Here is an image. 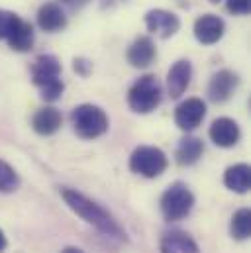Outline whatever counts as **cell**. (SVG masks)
Masks as SVG:
<instances>
[{
    "label": "cell",
    "instance_id": "cell-1",
    "mask_svg": "<svg viewBox=\"0 0 251 253\" xmlns=\"http://www.w3.org/2000/svg\"><path fill=\"white\" fill-rule=\"evenodd\" d=\"M61 196L65 204L77 214L81 216L86 224H90L92 228H96L100 234H104L106 238H114L118 242H126V232L120 228V224L94 200H90L88 196H84L83 192L75 189H63Z\"/></svg>",
    "mask_w": 251,
    "mask_h": 253
},
{
    "label": "cell",
    "instance_id": "cell-2",
    "mask_svg": "<svg viewBox=\"0 0 251 253\" xmlns=\"http://www.w3.org/2000/svg\"><path fill=\"white\" fill-rule=\"evenodd\" d=\"M32 79L47 102H55L57 98H61L65 84L61 81V63L57 61V57L40 55L32 65Z\"/></svg>",
    "mask_w": 251,
    "mask_h": 253
},
{
    "label": "cell",
    "instance_id": "cell-3",
    "mask_svg": "<svg viewBox=\"0 0 251 253\" xmlns=\"http://www.w3.org/2000/svg\"><path fill=\"white\" fill-rule=\"evenodd\" d=\"M161 94H163V88L157 77L143 75L131 84L127 92V104L137 114H149L161 104Z\"/></svg>",
    "mask_w": 251,
    "mask_h": 253
},
{
    "label": "cell",
    "instance_id": "cell-4",
    "mask_svg": "<svg viewBox=\"0 0 251 253\" xmlns=\"http://www.w3.org/2000/svg\"><path fill=\"white\" fill-rule=\"evenodd\" d=\"M71 122L79 137L83 139H94L106 133L108 129V116L100 106L94 104H81L73 110Z\"/></svg>",
    "mask_w": 251,
    "mask_h": 253
},
{
    "label": "cell",
    "instance_id": "cell-5",
    "mask_svg": "<svg viewBox=\"0 0 251 253\" xmlns=\"http://www.w3.org/2000/svg\"><path fill=\"white\" fill-rule=\"evenodd\" d=\"M194 206V194L187 185L175 183L161 196V212L167 222H179L187 218Z\"/></svg>",
    "mask_w": 251,
    "mask_h": 253
},
{
    "label": "cell",
    "instance_id": "cell-6",
    "mask_svg": "<svg viewBox=\"0 0 251 253\" xmlns=\"http://www.w3.org/2000/svg\"><path fill=\"white\" fill-rule=\"evenodd\" d=\"M167 165H169L167 155L159 147H151V145H141V147L133 149V153L129 157V169L147 179H155V177L163 175Z\"/></svg>",
    "mask_w": 251,
    "mask_h": 253
},
{
    "label": "cell",
    "instance_id": "cell-7",
    "mask_svg": "<svg viewBox=\"0 0 251 253\" xmlns=\"http://www.w3.org/2000/svg\"><path fill=\"white\" fill-rule=\"evenodd\" d=\"M145 26L151 34H157L159 38H171L179 32L181 20L173 12L155 8V10H149L145 14Z\"/></svg>",
    "mask_w": 251,
    "mask_h": 253
},
{
    "label": "cell",
    "instance_id": "cell-8",
    "mask_svg": "<svg viewBox=\"0 0 251 253\" xmlns=\"http://www.w3.org/2000/svg\"><path fill=\"white\" fill-rule=\"evenodd\" d=\"M204 116H206V104L200 98H187L175 110V122L185 131H190L200 126Z\"/></svg>",
    "mask_w": 251,
    "mask_h": 253
},
{
    "label": "cell",
    "instance_id": "cell-9",
    "mask_svg": "<svg viewBox=\"0 0 251 253\" xmlns=\"http://www.w3.org/2000/svg\"><path fill=\"white\" fill-rule=\"evenodd\" d=\"M224 22L216 14H204L194 22V38L202 45H214L222 40L224 36Z\"/></svg>",
    "mask_w": 251,
    "mask_h": 253
},
{
    "label": "cell",
    "instance_id": "cell-10",
    "mask_svg": "<svg viewBox=\"0 0 251 253\" xmlns=\"http://www.w3.org/2000/svg\"><path fill=\"white\" fill-rule=\"evenodd\" d=\"M238 84H240V79L236 73H232L228 69L218 71L208 84V96L212 102H226L234 94Z\"/></svg>",
    "mask_w": 251,
    "mask_h": 253
},
{
    "label": "cell",
    "instance_id": "cell-11",
    "mask_svg": "<svg viewBox=\"0 0 251 253\" xmlns=\"http://www.w3.org/2000/svg\"><path fill=\"white\" fill-rule=\"evenodd\" d=\"M210 139L218 147H234L240 141V126L232 118H218L210 126Z\"/></svg>",
    "mask_w": 251,
    "mask_h": 253
},
{
    "label": "cell",
    "instance_id": "cell-12",
    "mask_svg": "<svg viewBox=\"0 0 251 253\" xmlns=\"http://www.w3.org/2000/svg\"><path fill=\"white\" fill-rule=\"evenodd\" d=\"M190 77H192V67L190 61L181 59L169 69L167 75V90L171 94V98H179L190 84Z\"/></svg>",
    "mask_w": 251,
    "mask_h": 253
},
{
    "label": "cell",
    "instance_id": "cell-13",
    "mask_svg": "<svg viewBox=\"0 0 251 253\" xmlns=\"http://www.w3.org/2000/svg\"><path fill=\"white\" fill-rule=\"evenodd\" d=\"M155 55H157V51H155V45H153L151 38L141 36V38H137L129 45V49H127V63L131 65V67H135V69H145V67H149V65L153 63Z\"/></svg>",
    "mask_w": 251,
    "mask_h": 253
},
{
    "label": "cell",
    "instance_id": "cell-14",
    "mask_svg": "<svg viewBox=\"0 0 251 253\" xmlns=\"http://www.w3.org/2000/svg\"><path fill=\"white\" fill-rule=\"evenodd\" d=\"M38 26L43 32H59L67 26V16L59 4L47 2L38 10Z\"/></svg>",
    "mask_w": 251,
    "mask_h": 253
},
{
    "label": "cell",
    "instance_id": "cell-15",
    "mask_svg": "<svg viewBox=\"0 0 251 253\" xmlns=\"http://www.w3.org/2000/svg\"><path fill=\"white\" fill-rule=\"evenodd\" d=\"M161 253H200L196 242L185 232H167L159 244Z\"/></svg>",
    "mask_w": 251,
    "mask_h": 253
},
{
    "label": "cell",
    "instance_id": "cell-16",
    "mask_svg": "<svg viewBox=\"0 0 251 253\" xmlns=\"http://www.w3.org/2000/svg\"><path fill=\"white\" fill-rule=\"evenodd\" d=\"M224 185L238 194H246L251 187V169L246 163H238L226 169L224 173Z\"/></svg>",
    "mask_w": 251,
    "mask_h": 253
},
{
    "label": "cell",
    "instance_id": "cell-17",
    "mask_svg": "<svg viewBox=\"0 0 251 253\" xmlns=\"http://www.w3.org/2000/svg\"><path fill=\"white\" fill-rule=\"evenodd\" d=\"M61 112L53 106H47V108H42V110L36 112V116L32 120V126L40 135H51L61 127Z\"/></svg>",
    "mask_w": 251,
    "mask_h": 253
},
{
    "label": "cell",
    "instance_id": "cell-18",
    "mask_svg": "<svg viewBox=\"0 0 251 253\" xmlns=\"http://www.w3.org/2000/svg\"><path fill=\"white\" fill-rule=\"evenodd\" d=\"M204 153V145H202V139L198 137H192V135H187L179 141L177 145V163L183 165V167H188V165H194Z\"/></svg>",
    "mask_w": 251,
    "mask_h": 253
},
{
    "label": "cell",
    "instance_id": "cell-19",
    "mask_svg": "<svg viewBox=\"0 0 251 253\" xmlns=\"http://www.w3.org/2000/svg\"><path fill=\"white\" fill-rule=\"evenodd\" d=\"M6 42H8V45H10L14 51H20V53L30 51L32 45H34V30H32V26H30L28 22L20 20L18 26H16V28L10 32V36L6 38Z\"/></svg>",
    "mask_w": 251,
    "mask_h": 253
},
{
    "label": "cell",
    "instance_id": "cell-20",
    "mask_svg": "<svg viewBox=\"0 0 251 253\" xmlns=\"http://www.w3.org/2000/svg\"><path fill=\"white\" fill-rule=\"evenodd\" d=\"M232 238L238 242H246L251 236V212L250 208H242L234 214L232 224H230Z\"/></svg>",
    "mask_w": 251,
    "mask_h": 253
},
{
    "label": "cell",
    "instance_id": "cell-21",
    "mask_svg": "<svg viewBox=\"0 0 251 253\" xmlns=\"http://www.w3.org/2000/svg\"><path fill=\"white\" fill-rule=\"evenodd\" d=\"M18 185H20L18 173L6 161H0V192H12L18 189Z\"/></svg>",
    "mask_w": 251,
    "mask_h": 253
},
{
    "label": "cell",
    "instance_id": "cell-22",
    "mask_svg": "<svg viewBox=\"0 0 251 253\" xmlns=\"http://www.w3.org/2000/svg\"><path fill=\"white\" fill-rule=\"evenodd\" d=\"M22 18L14 12H8V10H0V40H6L10 36V32L18 26Z\"/></svg>",
    "mask_w": 251,
    "mask_h": 253
},
{
    "label": "cell",
    "instance_id": "cell-23",
    "mask_svg": "<svg viewBox=\"0 0 251 253\" xmlns=\"http://www.w3.org/2000/svg\"><path fill=\"white\" fill-rule=\"evenodd\" d=\"M226 8H228V12H232L236 16H246V14H250L251 0H228Z\"/></svg>",
    "mask_w": 251,
    "mask_h": 253
},
{
    "label": "cell",
    "instance_id": "cell-24",
    "mask_svg": "<svg viewBox=\"0 0 251 253\" xmlns=\"http://www.w3.org/2000/svg\"><path fill=\"white\" fill-rule=\"evenodd\" d=\"M65 4H69V6H73V8H77V6H83V4H86L88 0H61Z\"/></svg>",
    "mask_w": 251,
    "mask_h": 253
},
{
    "label": "cell",
    "instance_id": "cell-25",
    "mask_svg": "<svg viewBox=\"0 0 251 253\" xmlns=\"http://www.w3.org/2000/svg\"><path fill=\"white\" fill-rule=\"evenodd\" d=\"M6 250V236H4V232L0 230V253Z\"/></svg>",
    "mask_w": 251,
    "mask_h": 253
},
{
    "label": "cell",
    "instance_id": "cell-26",
    "mask_svg": "<svg viewBox=\"0 0 251 253\" xmlns=\"http://www.w3.org/2000/svg\"><path fill=\"white\" fill-rule=\"evenodd\" d=\"M61 253H84L83 250H79V248H65Z\"/></svg>",
    "mask_w": 251,
    "mask_h": 253
},
{
    "label": "cell",
    "instance_id": "cell-27",
    "mask_svg": "<svg viewBox=\"0 0 251 253\" xmlns=\"http://www.w3.org/2000/svg\"><path fill=\"white\" fill-rule=\"evenodd\" d=\"M210 2H214V4H216V2H220V0H210Z\"/></svg>",
    "mask_w": 251,
    "mask_h": 253
}]
</instances>
